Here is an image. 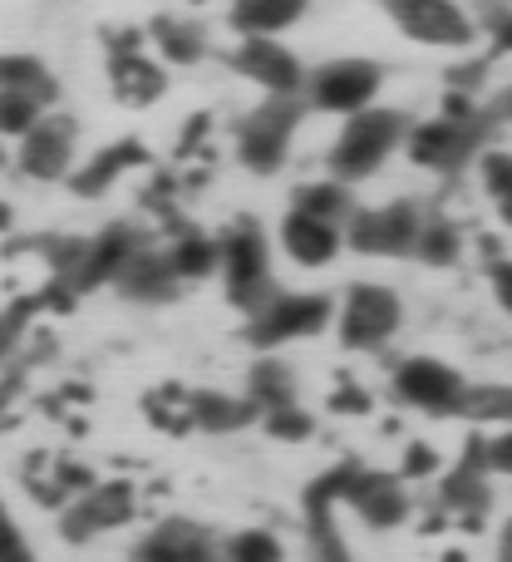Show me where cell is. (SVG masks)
Returning a JSON list of instances; mask_svg holds the SVG:
<instances>
[{"label":"cell","instance_id":"cell-11","mask_svg":"<svg viewBox=\"0 0 512 562\" xmlns=\"http://www.w3.org/2000/svg\"><path fill=\"white\" fill-rule=\"evenodd\" d=\"M15 168L30 183H69L79 168V124L59 109H49L15 148Z\"/></svg>","mask_w":512,"mask_h":562},{"label":"cell","instance_id":"cell-43","mask_svg":"<svg viewBox=\"0 0 512 562\" xmlns=\"http://www.w3.org/2000/svg\"><path fill=\"white\" fill-rule=\"evenodd\" d=\"M207 134H213V119H207V114H193V119H187V128H183V144H178V154L193 158V144H197V138L207 144Z\"/></svg>","mask_w":512,"mask_h":562},{"label":"cell","instance_id":"cell-42","mask_svg":"<svg viewBox=\"0 0 512 562\" xmlns=\"http://www.w3.org/2000/svg\"><path fill=\"white\" fill-rule=\"evenodd\" d=\"M478 85H483V59L448 69V89H458V94H478Z\"/></svg>","mask_w":512,"mask_h":562},{"label":"cell","instance_id":"cell-9","mask_svg":"<svg viewBox=\"0 0 512 562\" xmlns=\"http://www.w3.org/2000/svg\"><path fill=\"white\" fill-rule=\"evenodd\" d=\"M379 85H385V69L375 59H360V55H345V59H326L320 69L306 75V104L320 109V114H360V109L375 104Z\"/></svg>","mask_w":512,"mask_h":562},{"label":"cell","instance_id":"cell-49","mask_svg":"<svg viewBox=\"0 0 512 562\" xmlns=\"http://www.w3.org/2000/svg\"><path fill=\"white\" fill-rule=\"evenodd\" d=\"M444 562H468L464 553H458V548H454V553H444Z\"/></svg>","mask_w":512,"mask_h":562},{"label":"cell","instance_id":"cell-17","mask_svg":"<svg viewBox=\"0 0 512 562\" xmlns=\"http://www.w3.org/2000/svg\"><path fill=\"white\" fill-rule=\"evenodd\" d=\"M138 247H148V237L138 233L134 223H109L99 237H89L84 267L75 272L69 291H75V296H84V291H94V286H114V277L124 272V262L138 252Z\"/></svg>","mask_w":512,"mask_h":562},{"label":"cell","instance_id":"cell-16","mask_svg":"<svg viewBox=\"0 0 512 562\" xmlns=\"http://www.w3.org/2000/svg\"><path fill=\"white\" fill-rule=\"evenodd\" d=\"M276 243L296 267H310V272H316V267H330L340 252H345V227L291 207V213L281 217V227H276Z\"/></svg>","mask_w":512,"mask_h":562},{"label":"cell","instance_id":"cell-12","mask_svg":"<svg viewBox=\"0 0 512 562\" xmlns=\"http://www.w3.org/2000/svg\"><path fill=\"white\" fill-rule=\"evenodd\" d=\"M138 514V488L128 479H99L89 494H79L75 504L59 514V538L65 543H94V538L124 528Z\"/></svg>","mask_w":512,"mask_h":562},{"label":"cell","instance_id":"cell-20","mask_svg":"<svg viewBox=\"0 0 512 562\" xmlns=\"http://www.w3.org/2000/svg\"><path fill=\"white\" fill-rule=\"evenodd\" d=\"M207 543H213V533L203 524H193V518H163V524H153L138 538L134 562H193Z\"/></svg>","mask_w":512,"mask_h":562},{"label":"cell","instance_id":"cell-7","mask_svg":"<svg viewBox=\"0 0 512 562\" xmlns=\"http://www.w3.org/2000/svg\"><path fill=\"white\" fill-rule=\"evenodd\" d=\"M389 395H395L399 405L419 409V415L448 419V415H458V405H464L468 380L439 356H405L395 366V375H389Z\"/></svg>","mask_w":512,"mask_h":562},{"label":"cell","instance_id":"cell-35","mask_svg":"<svg viewBox=\"0 0 512 562\" xmlns=\"http://www.w3.org/2000/svg\"><path fill=\"white\" fill-rule=\"evenodd\" d=\"M45 114H49V109H45V104H35L30 94H15V89H0V138H5V144H10V138L20 144V138H25L30 128H35Z\"/></svg>","mask_w":512,"mask_h":562},{"label":"cell","instance_id":"cell-32","mask_svg":"<svg viewBox=\"0 0 512 562\" xmlns=\"http://www.w3.org/2000/svg\"><path fill=\"white\" fill-rule=\"evenodd\" d=\"M355 474H360V464H350V459H345V464H335V469H326V474H316L306 484V498H300V508H306V514H335V508L345 504Z\"/></svg>","mask_w":512,"mask_h":562},{"label":"cell","instance_id":"cell-30","mask_svg":"<svg viewBox=\"0 0 512 562\" xmlns=\"http://www.w3.org/2000/svg\"><path fill=\"white\" fill-rule=\"evenodd\" d=\"M414 257L424 267H454L458 257H464V233H458L448 217H424V233H419V247Z\"/></svg>","mask_w":512,"mask_h":562},{"label":"cell","instance_id":"cell-47","mask_svg":"<svg viewBox=\"0 0 512 562\" xmlns=\"http://www.w3.org/2000/svg\"><path fill=\"white\" fill-rule=\"evenodd\" d=\"M10 227H15V213H10V203L0 198V233H10Z\"/></svg>","mask_w":512,"mask_h":562},{"label":"cell","instance_id":"cell-31","mask_svg":"<svg viewBox=\"0 0 512 562\" xmlns=\"http://www.w3.org/2000/svg\"><path fill=\"white\" fill-rule=\"evenodd\" d=\"M458 415L468 419V425H512V385H468L464 405H458Z\"/></svg>","mask_w":512,"mask_h":562},{"label":"cell","instance_id":"cell-5","mask_svg":"<svg viewBox=\"0 0 512 562\" xmlns=\"http://www.w3.org/2000/svg\"><path fill=\"white\" fill-rule=\"evenodd\" d=\"M399 326H405V301L379 281H355L335 301V330L345 350H385Z\"/></svg>","mask_w":512,"mask_h":562},{"label":"cell","instance_id":"cell-2","mask_svg":"<svg viewBox=\"0 0 512 562\" xmlns=\"http://www.w3.org/2000/svg\"><path fill=\"white\" fill-rule=\"evenodd\" d=\"M223 281H227V301H232L242 316H257L261 306L281 296L276 277H271V237L261 233L257 217L232 223L223 237Z\"/></svg>","mask_w":512,"mask_h":562},{"label":"cell","instance_id":"cell-28","mask_svg":"<svg viewBox=\"0 0 512 562\" xmlns=\"http://www.w3.org/2000/svg\"><path fill=\"white\" fill-rule=\"evenodd\" d=\"M0 89L30 94L35 104H45V109L59 104V79L49 75V65L45 59H35V55H0Z\"/></svg>","mask_w":512,"mask_h":562},{"label":"cell","instance_id":"cell-21","mask_svg":"<svg viewBox=\"0 0 512 562\" xmlns=\"http://www.w3.org/2000/svg\"><path fill=\"white\" fill-rule=\"evenodd\" d=\"M148 49H153L163 65H203L207 59V30L187 15H153L148 20Z\"/></svg>","mask_w":512,"mask_h":562},{"label":"cell","instance_id":"cell-50","mask_svg":"<svg viewBox=\"0 0 512 562\" xmlns=\"http://www.w3.org/2000/svg\"><path fill=\"white\" fill-rule=\"evenodd\" d=\"M503 114H508V124H512V94H508V109H503Z\"/></svg>","mask_w":512,"mask_h":562},{"label":"cell","instance_id":"cell-8","mask_svg":"<svg viewBox=\"0 0 512 562\" xmlns=\"http://www.w3.org/2000/svg\"><path fill=\"white\" fill-rule=\"evenodd\" d=\"M419 233H424V207L399 198L385 207H355L345 223V247L360 257H414Z\"/></svg>","mask_w":512,"mask_h":562},{"label":"cell","instance_id":"cell-38","mask_svg":"<svg viewBox=\"0 0 512 562\" xmlns=\"http://www.w3.org/2000/svg\"><path fill=\"white\" fill-rule=\"evenodd\" d=\"M0 562H35V548H30L25 528L15 524V514L0 498Z\"/></svg>","mask_w":512,"mask_h":562},{"label":"cell","instance_id":"cell-40","mask_svg":"<svg viewBox=\"0 0 512 562\" xmlns=\"http://www.w3.org/2000/svg\"><path fill=\"white\" fill-rule=\"evenodd\" d=\"M488 474H503L512 479V425L488 435Z\"/></svg>","mask_w":512,"mask_h":562},{"label":"cell","instance_id":"cell-27","mask_svg":"<svg viewBox=\"0 0 512 562\" xmlns=\"http://www.w3.org/2000/svg\"><path fill=\"white\" fill-rule=\"evenodd\" d=\"M291 207L345 227L350 217H355V193H350V183H340V178H310V183H300L296 193H291Z\"/></svg>","mask_w":512,"mask_h":562},{"label":"cell","instance_id":"cell-26","mask_svg":"<svg viewBox=\"0 0 512 562\" xmlns=\"http://www.w3.org/2000/svg\"><path fill=\"white\" fill-rule=\"evenodd\" d=\"M247 400L266 415V409H286V405H300L296 400V370L286 366L281 356H261L252 370H247Z\"/></svg>","mask_w":512,"mask_h":562},{"label":"cell","instance_id":"cell-24","mask_svg":"<svg viewBox=\"0 0 512 562\" xmlns=\"http://www.w3.org/2000/svg\"><path fill=\"white\" fill-rule=\"evenodd\" d=\"M168 262H173L178 281H207V277H223V243L207 233H193V227H178L173 243L163 247Z\"/></svg>","mask_w":512,"mask_h":562},{"label":"cell","instance_id":"cell-45","mask_svg":"<svg viewBox=\"0 0 512 562\" xmlns=\"http://www.w3.org/2000/svg\"><path fill=\"white\" fill-rule=\"evenodd\" d=\"M498 562H512V518L498 528Z\"/></svg>","mask_w":512,"mask_h":562},{"label":"cell","instance_id":"cell-6","mask_svg":"<svg viewBox=\"0 0 512 562\" xmlns=\"http://www.w3.org/2000/svg\"><path fill=\"white\" fill-rule=\"evenodd\" d=\"M335 321V301L326 291H281L271 306H261L257 316H247V346L257 350H281L291 340H310Z\"/></svg>","mask_w":512,"mask_h":562},{"label":"cell","instance_id":"cell-39","mask_svg":"<svg viewBox=\"0 0 512 562\" xmlns=\"http://www.w3.org/2000/svg\"><path fill=\"white\" fill-rule=\"evenodd\" d=\"M330 409H335V415H369L375 400H369V390H360L355 380H340V385L330 390Z\"/></svg>","mask_w":512,"mask_h":562},{"label":"cell","instance_id":"cell-33","mask_svg":"<svg viewBox=\"0 0 512 562\" xmlns=\"http://www.w3.org/2000/svg\"><path fill=\"white\" fill-rule=\"evenodd\" d=\"M144 409L158 429H168V435H187V429H193V390H183V385L153 390V395L144 400Z\"/></svg>","mask_w":512,"mask_h":562},{"label":"cell","instance_id":"cell-48","mask_svg":"<svg viewBox=\"0 0 512 562\" xmlns=\"http://www.w3.org/2000/svg\"><path fill=\"white\" fill-rule=\"evenodd\" d=\"M5 164H10V154H5V138H0V173H5Z\"/></svg>","mask_w":512,"mask_h":562},{"label":"cell","instance_id":"cell-41","mask_svg":"<svg viewBox=\"0 0 512 562\" xmlns=\"http://www.w3.org/2000/svg\"><path fill=\"white\" fill-rule=\"evenodd\" d=\"M488 281H493V296H498V306L512 316V262L508 257H498L493 267H488Z\"/></svg>","mask_w":512,"mask_h":562},{"label":"cell","instance_id":"cell-25","mask_svg":"<svg viewBox=\"0 0 512 562\" xmlns=\"http://www.w3.org/2000/svg\"><path fill=\"white\" fill-rule=\"evenodd\" d=\"M306 10H310V0H232L227 25L242 40L247 35H281V30H291Z\"/></svg>","mask_w":512,"mask_h":562},{"label":"cell","instance_id":"cell-18","mask_svg":"<svg viewBox=\"0 0 512 562\" xmlns=\"http://www.w3.org/2000/svg\"><path fill=\"white\" fill-rule=\"evenodd\" d=\"M114 291L124 301H138V306H163V301H173L178 291H183V281H178L163 247L148 243L124 262V272L114 277Z\"/></svg>","mask_w":512,"mask_h":562},{"label":"cell","instance_id":"cell-37","mask_svg":"<svg viewBox=\"0 0 512 562\" xmlns=\"http://www.w3.org/2000/svg\"><path fill=\"white\" fill-rule=\"evenodd\" d=\"M405 484H424V479H439L444 474V459H439L434 445H424V439H414V445H405V454H399V469H395Z\"/></svg>","mask_w":512,"mask_h":562},{"label":"cell","instance_id":"cell-13","mask_svg":"<svg viewBox=\"0 0 512 562\" xmlns=\"http://www.w3.org/2000/svg\"><path fill=\"white\" fill-rule=\"evenodd\" d=\"M385 10L414 45L429 49H464L478 35L474 15L458 0H385Z\"/></svg>","mask_w":512,"mask_h":562},{"label":"cell","instance_id":"cell-44","mask_svg":"<svg viewBox=\"0 0 512 562\" xmlns=\"http://www.w3.org/2000/svg\"><path fill=\"white\" fill-rule=\"evenodd\" d=\"M493 55H512V15L503 20V30H493Z\"/></svg>","mask_w":512,"mask_h":562},{"label":"cell","instance_id":"cell-23","mask_svg":"<svg viewBox=\"0 0 512 562\" xmlns=\"http://www.w3.org/2000/svg\"><path fill=\"white\" fill-rule=\"evenodd\" d=\"M488 504H493V488H488V474L458 459L448 474H439V508L454 518H483Z\"/></svg>","mask_w":512,"mask_h":562},{"label":"cell","instance_id":"cell-14","mask_svg":"<svg viewBox=\"0 0 512 562\" xmlns=\"http://www.w3.org/2000/svg\"><path fill=\"white\" fill-rule=\"evenodd\" d=\"M232 69L242 79H252L257 89H266V94H281V99L306 94V75H310V69L296 59V49H286L276 35H247V40H237Z\"/></svg>","mask_w":512,"mask_h":562},{"label":"cell","instance_id":"cell-29","mask_svg":"<svg viewBox=\"0 0 512 562\" xmlns=\"http://www.w3.org/2000/svg\"><path fill=\"white\" fill-rule=\"evenodd\" d=\"M478 183H483L488 203H493L498 223L512 227V154L503 148H488L483 158H478Z\"/></svg>","mask_w":512,"mask_h":562},{"label":"cell","instance_id":"cell-3","mask_svg":"<svg viewBox=\"0 0 512 562\" xmlns=\"http://www.w3.org/2000/svg\"><path fill=\"white\" fill-rule=\"evenodd\" d=\"M306 119V99H281V94H266L252 114H242L237 124V164L257 178H271L286 168L291 158V144H296V128Z\"/></svg>","mask_w":512,"mask_h":562},{"label":"cell","instance_id":"cell-36","mask_svg":"<svg viewBox=\"0 0 512 562\" xmlns=\"http://www.w3.org/2000/svg\"><path fill=\"white\" fill-rule=\"evenodd\" d=\"M261 429H266L271 439H281V445H306V439L316 435V415L300 409V405L266 409V415H261Z\"/></svg>","mask_w":512,"mask_h":562},{"label":"cell","instance_id":"cell-22","mask_svg":"<svg viewBox=\"0 0 512 562\" xmlns=\"http://www.w3.org/2000/svg\"><path fill=\"white\" fill-rule=\"evenodd\" d=\"M261 425V409L247 395L227 390H193V429L203 435H237V429Z\"/></svg>","mask_w":512,"mask_h":562},{"label":"cell","instance_id":"cell-10","mask_svg":"<svg viewBox=\"0 0 512 562\" xmlns=\"http://www.w3.org/2000/svg\"><path fill=\"white\" fill-rule=\"evenodd\" d=\"M109 89L128 109L158 104L168 94L163 59L148 55V30H114L109 35Z\"/></svg>","mask_w":512,"mask_h":562},{"label":"cell","instance_id":"cell-4","mask_svg":"<svg viewBox=\"0 0 512 562\" xmlns=\"http://www.w3.org/2000/svg\"><path fill=\"white\" fill-rule=\"evenodd\" d=\"M405 154H409V164L424 168V173L454 178L488 154V119L478 114L474 124H454V119L439 114V119H424V124H409Z\"/></svg>","mask_w":512,"mask_h":562},{"label":"cell","instance_id":"cell-46","mask_svg":"<svg viewBox=\"0 0 512 562\" xmlns=\"http://www.w3.org/2000/svg\"><path fill=\"white\" fill-rule=\"evenodd\" d=\"M193 562H223V543H217V538H213V543H207V548H203V553H197Z\"/></svg>","mask_w":512,"mask_h":562},{"label":"cell","instance_id":"cell-19","mask_svg":"<svg viewBox=\"0 0 512 562\" xmlns=\"http://www.w3.org/2000/svg\"><path fill=\"white\" fill-rule=\"evenodd\" d=\"M144 164H148V144H144V138H114V144H104L99 154H89L84 164L75 168L69 188H75L79 198H104L118 178L134 173V168H144Z\"/></svg>","mask_w":512,"mask_h":562},{"label":"cell","instance_id":"cell-1","mask_svg":"<svg viewBox=\"0 0 512 562\" xmlns=\"http://www.w3.org/2000/svg\"><path fill=\"white\" fill-rule=\"evenodd\" d=\"M405 138H409V119L399 114V109H385V104L360 109V114H350L345 124H340L335 144H330V154H326L330 178H340V183H350V188L365 183V178H375L379 168L405 148Z\"/></svg>","mask_w":512,"mask_h":562},{"label":"cell","instance_id":"cell-34","mask_svg":"<svg viewBox=\"0 0 512 562\" xmlns=\"http://www.w3.org/2000/svg\"><path fill=\"white\" fill-rule=\"evenodd\" d=\"M223 562H286V543L271 528H242L223 538Z\"/></svg>","mask_w":512,"mask_h":562},{"label":"cell","instance_id":"cell-15","mask_svg":"<svg viewBox=\"0 0 512 562\" xmlns=\"http://www.w3.org/2000/svg\"><path fill=\"white\" fill-rule=\"evenodd\" d=\"M345 508H355L360 514V524H369V528H399V524H409V488H405V479L399 474H379V469H360L355 474V484H350V494H345Z\"/></svg>","mask_w":512,"mask_h":562}]
</instances>
